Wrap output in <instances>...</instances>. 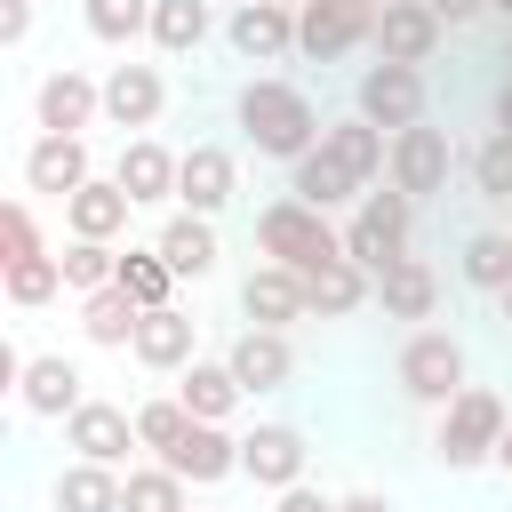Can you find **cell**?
<instances>
[{
    "instance_id": "cell-9",
    "label": "cell",
    "mask_w": 512,
    "mask_h": 512,
    "mask_svg": "<svg viewBox=\"0 0 512 512\" xmlns=\"http://www.w3.org/2000/svg\"><path fill=\"white\" fill-rule=\"evenodd\" d=\"M104 120V80H88L80 64H56L40 88H32V128L48 136H88Z\"/></svg>"
},
{
    "instance_id": "cell-8",
    "label": "cell",
    "mask_w": 512,
    "mask_h": 512,
    "mask_svg": "<svg viewBox=\"0 0 512 512\" xmlns=\"http://www.w3.org/2000/svg\"><path fill=\"white\" fill-rule=\"evenodd\" d=\"M416 208L424 200H440L448 192V176H456V144H448V128H432V120H416V128H400L392 136V168H384Z\"/></svg>"
},
{
    "instance_id": "cell-15",
    "label": "cell",
    "mask_w": 512,
    "mask_h": 512,
    "mask_svg": "<svg viewBox=\"0 0 512 512\" xmlns=\"http://www.w3.org/2000/svg\"><path fill=\"white\" fill-rule=\"evenodd\" d=\"M160 112H168L160 64H112V72H104V120H112L120 136H144Z\"/></svg>"
},
{
    "instance_id": "cell-32",
    "label": "cell",
    "mask_w": 512,
    "mask_h": 512,
    "mask_svg": "<svg viewBox=\"0 0 512 512\" xmlns=\"http://www.w3.org/2000/svg\"><path fill=\"white\" fill-rule=\"evenodd\" d=\"M208 32H216L208 0H152V48L160 56H192Z\"/></svg>"
},
{
    "instance_id": "cell-11",
    "label": "cell",
    "mask_w": 512,
    "mask_h": 512,
    "mask_svg": "<svg viewBox=\"0 0 512 512\" xmlns=\"http://www.w3.org/2000/svg\"><path fill=\"white\" fill-rule=\"evenodd\" d=\"M64 448L88 456V464H128V448H144V440H136V408H120V400H80V408L64 416Z\"/></svg>"
},
{
    "instance_id": "cell-5",
    "label": "cell",
    "mask_w": 512,
    "mask_h": 512,
    "mask_svg": "<svg viewBox=\"0 0 512 512\" xmlns=\"http://www.w3.org/2000/svg\"><path fill=\"white\" fill-rule=\"evenodd\" d=\"M392 384L416 400V408H448L472 376H464V344L448 328H408V344L392 352Z\"/></svg>"
},
{
    "instance_id": "cell-31",
    "label": "cell",
    "mask_w": 512,
    "mask_h": 512,
    "mask_svg": "<svg viewBox=\"0 0 512 512\" xmlns=\"http://www.w3.org/2000/svg\"><path fill=\"white\" fill-rule=\"evenodd\" d=\"M136 320H144V304H136L120 280L96 288V296H80V336L104 344V352H128V344H136Z\"/></svg>"
},
{
    "instance_id": "cell-10",
    "label": "cell",
    "mask_w": 512,
    "mask_h": 512,
    "mask_svg": "<svg viewBox=\"0 0 512 512\" xmlns=\"http://www.w3.org/2000/svg\"><path fill=\"white\" fill-rule=\"evenodd\" d=\"M224 48H232L240 64H280V56H296V8H280V0H240V8L224 16Z\"/></svg>"
},
{
    "instance_id": "cell-22",
    "label": "cell",
    "mask_w": 512,
    "mask_h": 512,
    "mask_svg": "<svg viewBox=\"0 0 512 512\" xmlns=\"http://www.w3.org/2000/svg\"><path fill=\"white\" fill-rule=\"evenodd\" d=\"M128 216H136V200L120 192V176H88L64 200V232L72 240H128Z\"/></svg>"
},
{
    "instance_id": "cell-36",
    "label": "cell",
    "mask_w": 512,
    "mask_h": 512,
    "mask_svg": "<svg viewBox=\"0 0 512 512\" xmlns=\"http://www.w3.org/2000/svg\"><path fill=\"white\" fill-rule=\"evenodd\" d=\"M80 24L104 48H128V40H152V0H80Z\"/></svg>"
},
{
    "instance_id": "cell-35",
    "label": "cell",
    "mask_w": 512,
    "mask_h": 512,
    "mask_svg": "<svg viewBox=\"0 0 512 512\" xmlns=\"http://www.w3.org/2000/svg\"><path fill=\"white\" fill-rule=\"evenodd\" d=\"M464 176H472V200H488V208H512V136H504V128H488V136L472 144Z\"/></svg>"
},
{
    "instance_id": "cell-13",
    "label": "cell",
    "mask_w": 512,
    "mask_h": 512,
    "mask_svg": "<svg viewBox=\"0 0 512 512\" xmlns=\"http://www.w3.org/2000/svg\"><path fill=\"white\" fill-rule=\"evenodd\" d=\"M96 176V160H88V136H32L24 144V192H40V200H72L80 184Z\"/></svg>"
},
{
    "instance_id": "cell-25",
    "label": "cell",
    "mask_w": 512,
    "mask_h": 512,
    "mask_svg": "<svg viewBox=\"0 0 512 512\" xmlns=\"http://www.w3.org/2000/svg\"><path fill=\"white\" fill-rule=\"evenodd\" d=\"M152 248L176 264V280H208L216 256H224V248H216V216H192V208H176V216L152 232Z\"/></svg>"
},
{
    "instance_id": "cell-26",
    "label": "cell",
    "mask_w": 512,
    "mask_h": 512,
    "mask_svg": "<svg viewBox=\"0 0 512 512\" xmlns=\"http://www.w3.org/2000/svg\"><path fill=\"white\" fill-rule=\"evenodd\" d=\"M176 400H184V408H192L200 424H232L248 392H240V376H232V360H192V368L176 376Z\"/></svg>"
},
{
    "instance_id": "cell-12",
    "label": "cell",
    "mask_w": 512,
    "mask_h": 512,
    "mask_svg": "<svg viewBox=\"0 0 512 512\" xmlns=\"http://www.w3.org/2000/svg\"><path fill=\"white\" fill-rule=\"evenodd\" d=\"M440 40H448V24L432 16V0H392V8H376V40L368 48L384 64H432Z\"/></svg>"
},
{
    "instance_id": "cell-50",
    "label": "cell",
    "mask_w": 512,
    "mask_h": 512,
    "mask_svg": "<svg viewBox=\"0 0 512 512\" xmlns=\"http://www.w3.org/2000/svg\"><path fill=\"white\" fill-rule=\"evenodd\" d=\"M504 64H512V32H504Z\"/></svg>"
},
{
    "instance_id": "cell-1",
    "label": "cell",
    "mask_w": 512,
    "mask_h": 512,
    "mask_svg": "<svg viewBox=\"0 0 512 512\" xmlns=\"http://www.w3.org/2000/svg\"><path fill=\"white\" fill-rule=\"evenodd\" d=\"M232 120H240V144L256 152V160H304L312 144H320V104L296 88V80H280V72H256V80H240V96H232Z\"/></svg>"
},
{
    "instance_id": "cell-30",
    "label": "cell",
    "mask_w": 512,
    "mask_h": 512,
    "mask_svg": "<svg viewBox=\"0 0 512 512\" xmlns=\"http://www.w3.org/2000/svg\"><path fill=\"white\" fill-rule=\"evenodd\" d=\"M376 304H384V320H432V304H440V272H432L424 256H400V264L376 280Z\"/></svg>"
},
{
    "instance_id": "cell-49",
    "label": "cell",
    "mask_w": 512,
    "mask_h": 512,
    "mask_svg": "<svg viewBox=\"0 0 512 512\" xmlns=\"http://www.w3.org/2000/svg\"><path fill=\"white\" fill-rule=\"evenodd\" d=\"M488 16H504V24H512V0H488Z\"/></svg>"
},
{
    "instance_id": "cell-21",
    "label": "cell",
    "mask_w": 512,
    "mask_h": 512,
    "mask_svg": "<svg viewBox=\"0 0 512 512\" xmlns=\"http://www.w3.org/2000/svg\"><path fill=\"white\" fill-rule=\"evenodd\" d=\"M160 464H168V472H184L192 488H216V480H232V472H240V432H232V424H200V416H192V432H184Z\"/></svg>"
},
{
    "instance_id": "cell-46",
    "label": "cell",
    "mask_w": 512,
    "mask_h": 512,
    "mask_svg": "<svg viewBox=\"0 0 512 512\" xmlns=\"http://www.w3.org/2000/svg\"><path fill=\"white\" fill-rule=\"evenodd\" d=\"M488 112H496V128H504V136H512V72H504V80H496V104H488Z\"/></svg>"
},
{
    "instance_id": "cell-42",
    "label": "cell",
    "mask_w": 512,
    "mask_h": 512,
    "mask_svg": "<svg viewBox=\"0 0 512 512\" xmlns=\"http://www.w3.org/2000/svg\"><path fill=\"white\" fill-rule=\"evenodd\" d=\"M32 40V0H0V48H24Z\"/></svg>"
},
{
    "instance_id": "cell-4",
    "label": "cell",
    "mask_w": 512,
    "mask_h": 512,
    "mask_svg": "<svg viewBox=\"0 0 512 512\" xmlns=\"http://www.w3.org/2000/svg\"><path fill=\"white\" fill-rule=\"evenodd\" d=\"M504 392H488V384H464L448 408H440V424H432V456L448 464V472H480V464H496V440H504Z\"/></svg>"
},
{
    "instance_id": "cell-2",
    "label": "cell",
    "mask_w": 512,
    "mask_h": 512,
    "mask_svg": "<svg viewBox=\"0 0 512 512\" xmlns=\"http://www.w3.org/2000/svg\"><path fill=\"white\" fill-rule=\"evenodd\" d=\"M256 248L272 256V264H288V272H320V264H336L344 256V224L328 216V208H312V200H296V192H280V200H264L256 208Z\"/></svg>"
},
{
    "instance_id": "cell-39",
    "label": "cell",
    "mask_w": 512,
    "mask_h": 512,
    "mask_svg": "<svg viewBox=\"0 0 512 512\" xmlns=\"http://www.w3.org/2000/svg\"><path fill=\"white\" fill-rule=\"evenodd\" d=\"M56 296H64V264H56V256H24V264H8V304H16V312L56 304Z\"/></svg>"
},
{
    "instance_id": "cell-27",
    "label": "cell",
    "mask_w": 512,
    "mask_h": 512,
    "mask_svg": "<svg viewBox=\"0 0 512 512\" xmlns=\"http://www.w3.org/2000/svg\"><path fill=\"white\" fill-rule=\"evenodd\" d=\"M120 488H128L120 464H88V456H72V464L56 472V488H48V504H56V512H120Z\"/></svg>"
},
{
    "instance_id": "cell-48",
    "label": "cell",
    "mask_w": 512,
    "mask_h": 512,
    "mask_svg": "<svg viewBox=\"0 0 512 512\" xmlns=\"http://www.w3.org/2000/svg\"><path fill=\"white\" fill-rule=\"evenodd\" d=\"M496 312H504V328H512V280H504V288H496Z\"/></svg>"
},
{
    "instance_id": "cell-24",
    "label": "cell",
    "mask_w": 512,
    "mask_h": 512,
    "mask_svg": "<svg viewBox=\"0 0 512 512\" xmlns=\"http://www.w3.org/2000/svg\"><path fill=\"white\" fill-rule=\"evenodd\" d=\"M288 192H296V200H312V208H328V216H336V208H352V200H360V192H368V184H360V176H352V168H344V160H336V152H328V144H312V152H304V160H288Z\"/></svg>"
},
{
    "instance_id": "cell-23",
    "label": "cell",
    "mask_w": 512,
    "mask_h": 512,
    "mask_svg": "<svg viewBox=\"0 0 512 512\" xmlns=\"http://www.w3.org/2000/svg\"><path fill=\"white\" fill-rule=\"evenodd\" d=\"M112 176H120V192H128L136 208L176 200V152H168L160 136H128V144H120V160H112Z\"/></svg>"
},
{
    "instance_id": "cell-52",
    "label": "cell",
    "mask_w": 512,
    "mask_h": 512,
    "mask_svg": "<svg viewBox=\"0 0 512 512\" xmlns=\"http://www.w3.org/2000/svg\"><path fill=\"white\" fill-rule=\"evenodd\" d=\"M376 8H392V0H376Z\"/></svg>"
},
{
    "instance_id": "cell-51",
    "label": "cell",
    "mask_w": 512,
    "mask_h": 512,
    "mask_svg": "<svg viewBox=\"0 0 512 512\" xmlns=\"http://www.w3.org/2000/svg\"><path fill=\"white\" fill-rule=\"evenodd\" d=\"M280 8H304V0H280Z\"/></svg>"
},
{
    "instance_id": "cell-16",
    "label": "cell",
    "mask_w": 512,
    "mask_h": 512,
    "mask_svg": "<svg viewBox=\"0 0 512 512\" xmlns=\"http://www.w3.org/2000/svg\"><path fill=\"white\" fill-rule=\"evenodd\" d=\"M144 368H160V376H184L192 360H200V320L184 312V304H152L144 320H136V344H128Z\"/></svg>"
},
{
    "instance_id": "cell-40",
    "label": "cell",
    "mask_w": 512,
    "mask_h": 512,
    "mask_svg": "<svg viewBox=\"0 0 512 512\" xmlns=\"http://www.w3.org/2000/svg\"><path fill=\"white\" fill-rule=\"evenodd\" d=\"M184 432H192V408H184L176 392H168V400H136V440H144L152 456H168Z\"/></svg>"
},
{
    "instance_id": "cell-17",
    "label": "cell",
    "mask_w": 512,
    "mask_h": 512,
    "mask_svg": "<svg viewBox=\"0 0 512 512\" xmlns=\"http://www.w3.org/2000/svg\"><path fill=\"white\" fill-rule=\"evenodd\" d=\"M224 360H232V376H240L248 400H256V392H280V384L296 376V344H288V328H256V320L224 344Z\"/></svg>"
},
{
    "instance_id": "cell-45",
    "label": "cell",
    "mask_w": 512,
    "mask_h": 512,
    "mask_svg": "<svg viewBox=\"0 0 512 512\" xmlns=\"http://www.w3.org/2000/svg\"><path fill=\"white\" fill-rule=\"evenodd\" d=\"M336 512H392V496H376V488H352V496H336Z\"/></svg>"
},
{
    "instance_id": "cell-43",
    "label": "cell",
    "mask_w": 512,
    "mask_h": 512,
    "mask_svg": "<svg viewBox=\"0 0 512 512\" xmlns=\"http://www.w3.org/2000/svg\"><path fill=\"white\" fill-rule=\"evenodd\" d=\"M272 512H336V496H320L312 480H296V488H280V504Z\"/></svg>"
},
{
    "instance_id": "cell-18",
    "label": "cell",
    "mask_w": 512,
    "mask_h": 512,
    "mask_svg": "<svg viewBox=\"0 0 512 512\" xmlns=\"http://www.w3.org/2000/svg\"><path fill=\"white\" fill-rule=\"evenodd\" d=\"M16 400H24V416L64 424V416L88 400V376H80V360H64V352H32L24 376H16Z\"/></svg>"
},
{
    "instance_id": "cell-7",
    "label": "cell",
    "mask_w": 512,
    "mask_h": 512,
    "mask_svg": "<svg viewBox=\"0 0 512 512\" xmlns=\"http://www.w3.org/2000/svg\"><path fill=\"white\" fill-rule=\"evenodd\" d=\"M352 112L360 120H376L384 136H400V128H416L424 120V64H360V80H352Z\"/></svg>"
},
{
    "instance_id": "cell-14",
    "label": "cell",
    "mask_w": 512,
    "mask_h": 512,
    "mask_svg": "<svg viewBox=\"0 0 512 512\" xmlns=\"http://www.w3.org/2000/svg\"><path fill=\"white\" fill-rule=\"evenodd\" d=\"M232 192H240V160H232L224 144H192V152H176V208H192V216H224Z\"/></svg>"
},
{
    "instance_id": "cell-29",
    "label": "cell",
    "mask_w": 512,
    "mask_h": 512,
    "mask_svg": "<svg viewBox=\"0 0 512 512\" xmlns=\"http://www.w3.org/2000/svg\"><path fill=\"white\" fill-rule=\"evenodd\" d=\"M304 296H312V320H352L360 304H376V272H360L352 256H336V264H320L304 280Z\"/></svg>"
},
{
    "instance_id": "cell-38",
    "label": "cell",
    "mask_w": 512,
    "mask_h": 512,
    "mask_svg": "<svg viewBox=\"0 0 512 512\" xmlns=\"http://www.w3.org/2000/svg\"><path fill=\"white\" fill-rule=\"evenodd\" d=\"M456 272H464V288L496 296V288L512 280V232H472V240H464V256H456Z\"/></svg>"
},
{
    "instance_id": "cell-33",
    "label": "cell",
    "mask_w": 512,
    "mask_h": 512,
    "mask_svg": "<svg viewBox=\"0 0 512 512\" xmlns=\"http://www.w3.org/2000/svg\"><path fill=\"white\" fill-rule=\"evenodd\" d=\"M192 480L184 472H168L160 456L152 464H128V488H120V512H192V496H184Z\"/></svg>"
},
{
    "instance_id": "cell-6",
    "label": "cell",
    "mask_w": 512,
    "mask_h": 512,
    "mask_svg": "<svg viewBox=\"0 0 512 512\" xmlns=\"http://www.w3.org/2000/svg\"><path fill=\"white\" fill-rule=\"evenodd\" d=\"M368 40H376V0H304L296 8V56L304 64H336Z\"/></svg>"
},
{
    "instance_id": "cell-28",
    "label": "cell",
    "mask_w": 512,
    "mask_h": 512,
    "mask_svg": "<svg viewBox=\"0 0 512 512\" xmlns=\"http://www.w3.org/2000/svg\"><path fill=\"white\" fill-rule=\"evenodd\" d=\"M320 144H328L360 184H384V168H392V136H384L376 120H360V112H352V120H328V128H320Z\"/></svg>"
},
{
    "instance_id": "cell-20",
    "label": "cell",
    "mask_w": 512,
    "mask_h": 512,
    "mask_svg": "<svg viewBox=\"0 0 512 512\" xmlns=\"http://www.w3.org/2000/svg\"><path fill=\"white\" fill-rule=\"evenodd\" d=\"M240 312L256 320V328H296V320H312V296H304V272H288V264H256L248 280H240Z\"/></svg>"
},
{
    "instance_id": "cell-34",
    "label": "cell",
    "mask_w": 512,
    "mask_h": 512,
    "mask_svg": "<svg viewBox=\"0 0 512 512\" xmlns=\"http://www.w3.org/2000/svg\"><path fill=\"white\" fill-rule=\"evenodd\" d=\"M64 296H96L120 280V240H64Z\"/></svg>"
},
{
    "instance_id": "cell-44",
    "label": "cell",
    "mask_w": 512,
    "mask_h": 512,
    "mask_svg": "<svg viewBox=\"0 0 512 512\" xmlns=\"http://www.w3.org/2000/svg\"><path fill=\"white\" fill-rule=\"evenodd\" d=\"M432 16L456 32V24H472V16H488V0H432Z\"/></svg>"
},
{
    "instance_id": "cell-41",
    "label": "cell",
    "mask_w": 512,
    "mask_h": 512,
    "mask_svg": "<svg viewBox=\"0 0 512 512\" xmlns=\"http://www.w3.org/2000/svg\"><path fill=\"white\" fill-rule=\"evenodd\" d=\"M24 256H48V248H40L32 200H8V208H0V264H24Z\"/></svg>"
},
{
    "instance_id": "cell-47",
    "label": "cell",
    "mask_w": 512,
    "mask_h": 512,
    "mask_svg": "<svg viewBox=\"0 0 512 512\" xmlns=\"http://www.w3.org/2000/svg\"><path fill=\"white\" fill-rule=\"evenodd\" d=\"M496 472H512V416H504V440H496Z\"/></svg>"
},
{
    "instance_id": "cell-37",
    "label": "cell",
    "mask_w": 512,
    "mask_h": 512,
    "mask_svg": "<svg viewBox=\"0 0 512 512\" xmlns=\"http://www.w3.org/2000/svg\"><path fill=\"white\" fill-rule=\"evenodd\" d=\"M120 288L152 312V304H176V264L160 248H120Z\"/></svg>"
},
{
    "instance_id": "cell-19",
    "label": "cell",
    "mask_w": 512,
    "mask_h": 512,
    "mask_svg": "<svg viewBox=\"0 0 512 512\" xmlns=\"http://www.w3.org/2000/svg\"><path fill=\"white\" fill-rule=\"evenodd\" d=\"M304 456H312V448H304L296 424H248V432H240V472H248L256 488H272V496L304 480Z\"/></svg>"
},
{
    "instance_id": "cell-3",
    "label": "cell",
    "mask_w": 512,
    "mask_h": 512,
    "mask_svg": "<svg viewBox=\"0 0 512 512\" xmlns=\"http://www.w3.org/2000/svg\"><path fill=\"white\" fill-rule=\"evenodd\" d=\"M408 240H416V200L384 176V184H368L352 208H344V256L360 264V272H392L400 256H408Z\"/></svg>"
}]
</instances>
